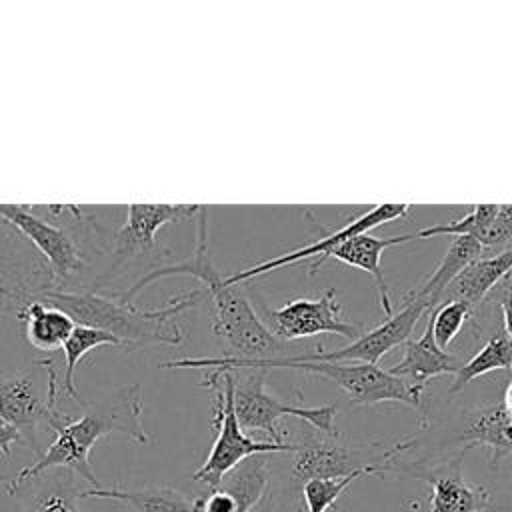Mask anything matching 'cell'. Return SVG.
Returning a JSON list of instances; mask_svg holds the SVG:
<instances>
[{
    "mask_svg": "<svg viewBox=\"0 0 512 512\" xmlns=\"http://www.w3.org/2000/svg\"><path fill=\"white\" fill-rule=\"evenodd\" d=\"M512 240V204H498V212L490 224V228L480 238V246L484 252H500Z\"/></svg>",
    "mask_w": 512,
    "mask_h": 512,
    "instance_id": "29",
    "label": "cell"
},
{
    "mask_svg": "<svg viewBox=\"0 0 512 512\" xmlns=\"http://www.w3.org/2000/svg\"><path fill=\"white\" fill-rule=\"evenodd\" d=\"M370 456L372 454L368 450L336 444L334 438H308L304 444L296 446L290 484L296 490L310 480L344 478L356 470H364L370 466H382L384 470H390L392 462H372Z\"/></svg>",
    "mask_w": 512,
    "mask_h": 512,
    "instance_id": "13",
    "label": "cell"
},
{
    "mask_svg": "<svg viewBox=\"0 0 512 512\" xmlns=\"http://www.w3.org/2000/svg\"><path fill=\"white\" fill-rule=\"evenodd\" d=\"M12 444H24L22 434L12 424L0 418V454H4L6 460H10L12 456V450H10Z\"/></svg>",
    "mask_w": 512,
    "mask_h": 512,
    "instance_id": "30",
    "label": "cell"
},
{
    "mask_svg": "<svg viewBox=\"0 0 512 512\" xmlns=\"http://www.w3.org/2000/svg\"><path fill=\"white\" fill-rule=\"evenodd\" d=\"M234 376V410L244 432H264L274 444H288L278 430V420L294 416L328 438H338L336 406H292L266 390V372L260 368L230 370Z\"/></svg>",
    "mask_w": 512,
    "mask_h": 512,
    "instance_id": "7",
    "label": "cell"
},
{
    "mask_svg": "<svg viewBox=\"0 0 512 512\" xmlns=\"http://www.w3.org/2000/svg\"><path fill=\"white\" fill-rule=\"evenodd\" d=\"M200 386L208 388L214 394L212 426L216 428V438L208 452V458L192 474V480L202 482L210 490H214L220 480L248 456L296 452V444H274L270 440H256L242 430L234 410V376L230 370H210L202 378Z\"/></svg>",
    "mask_w": 512,
    "mask_h": 512,
    "instance_id": "6",
    "label": "cell"
},
{
    "mask_svg": "<svg viewBox=\"0 0 512 512\" xmlns=\"http://www.w3.org/2000/svg\"><path fill=\"white\" fill-rule=\"evenodd\" d=\"M416 234L410 232V234H400V236H386V238H378V236H372L368 232L364 234H358L342 244H338L330 254L328 258H334L342 264H348V266H354V268H360L364 272H368L376 284V294H378V304L382 308V312L388 316H392V300H390V286L386 282V276L382 272V254L384 250L392 248V246H398V244H404V242H410L414 240Z\"/></svg>",
    "mask_w": 512,
    "mask_h": 512,
    "instance_id": "15",
    "label": "cell"
},
{
    "mask_svg": "<svg viewBox=\"0 0 512 512\" xmlns=\"http://www.w3.org/2000/svg\"><path fill=\"white\" fill-rule=\"evenodd\" d=\"M474 314V308L460 300H446L440 302L430 314L428 320L432 324V336L438 348L446 350L454 338L460 334L464 322Z\"/></svg>",
    "mask_w": 512,
    "mask_h": 512,
    "instance_id": "28",
    "label": "cell"
},
{
    "mask_svg": "<svg viewBox=\"0 0 512 512\" xmlns=\"http://www.w3.org/2000/svg\"><path fill=\"white\" fill-rule=\"evenodd\" d=\"M38 370H0V418L12 424L32 448L42 456L38 444V426L46 424L54 430L70 416L58 408L62 386L52 358L36 362Z\"/></svg>",
    "mask_w": 512,
    "mask_h": 512,
    "instance_id": "5",
    "label": "cell"
},
{
    "mask_svg": "<svg viewBox=\"0 0 512 512\" xmlns=\"http://www.w3.org/2000/svg\"><path fill=\"white\" fill-rule=\"evenodd\" d=\"M204 298V290L172 296L156 308H136L124 302L114 292L112 296L94 290H46L38 296L48 304L58 306L80 326H90L112 334L120 348L134 350L148 344L178 346L186 338V330L178 322L180 314L194 308Z\"/></svg>",
    "mask_w": 512,
    "mask_h": 512,
    "instance_id": "3",
    "label": "cell"
},
{
    "mask_svg": "<svg viewBox=\"0 0 512 512\" xmlns=\"http://www.w3.org/2000/svg\"><path fill=\"white\" fill-rule=\"evenodd\" d=\"M198 210L200 204H130L126 220L114 230V258L104 282H108L112 272H118L130 258L152 252L156 248V232L162 226L194 218Z\"/></svg>",
    "mask_w": 512,
    "mask_h": 512,
    "instance_id": "11",
    "label": "cell"
},
{
    "mask_svg": "<svg viewBox=\"0 0 512 512\" xmlns=\"http://www.w3.org/2000/svg\"><path fill=\"white\" fill-rule=\"evenodd\" d=\"M16 318L24 324L26 342L46 354L62 350L64 342L76 328V322L70 318V314L38 298L26 302Z\"/></svg>",
    "mask_w": 512,
    "mask_h": 512,
    "instance_id": "19",
    "label": "cell"
},
{
    "mask_svg": "<svg viewBox=\"0 0 512 512\" xmlns=\"http://www.w3.org/2000/svg\"><path fill=\"white\" fill-rule=\"evenodd\" d=\"M168 276H192L204 288L208 296L212 332L226 344V356L238 358H276L292 356V346L282 342L264 324L248 296L240 290V284H226V276L214 266L208 246V206H200L196 222L194 252L184 262L152 268L130 290L116 292L120 300L132 302V298L148 284Z\"/></svg>",
    "mask_w": 512,
    "mask_h": 512,
    "instance_id": "1",
    "label": "cell"
},
{
    "mask_svg": "<svg viewBox=\"0 0 512 512\" xmlns=\"http://www.w3.org/2000/svg\"><path fill=\"white\" fill-rule=\"evenodd\" d=\"M162 368H212V370H240V368H286L312 372L330 378L354 406H370L380 402H398L410 408L422 406L424 392L412 388L402 378L378 364L364 362H292L284 356L276 358H238V356H214V358H178L166 360Z\"/></svg>",
    "mask_w": 512,
    "mask_h": 512,
    "instance_id": "4",
    "label": "cell"
},
{
    "mask_svg": "<svg viewBox=\"0 0 512 512\" xmlns=\"http://www.w3.org/2000/svg\"><path fill=\"white\" fill-rule=\"evenodd\" d=\"M74 476L70 470L46 476L42 486L24 504V512H82L78 504L82 490Z\"/></svg>",
    "mask_w": 512,
    "mask_h": 512,
    "instance_id": "25",
    "label": "cell"
},
{
    "mask_svg": "<svg viewBox=\"0 0 512 512\" xmlns=\"http://www.w3.org/2000/svg\"><path fill=\"white\" fill-rule=\"evenodd\" d=\"M512 270V246L490 256H480L466 266L446 288L440 302L460 300L476 310V306L492 292L500 280L510 276Z\"/></svg>",
    "mask_w": 512,
    "mask_h": 512,
    "instance_id": "17",
    "label": "cell"
},
{
    "mask_svg": "<svg viewBox=\"0 0 512 512\" xmlns=\"http://www.w3.org/2000/svg\"><path fill=\"white\" fill-rule=\"evenodd\" d=\"M402 350V360L392 366L390 372L420 392H424L430 378L442 374H456L462 366L456 356H450L446 350L438 348L432 336V324L428 316L420 338L404 342Z\"/></svg>",
    "mask_w": 512,
    "mask_h": 512,
    "instance_id": "16",
    "label": "cell"
},
{
    "mask_svg": "<svg viewBox=\"0 0 512 512\" xmlns=\"http://www.w3.org/2000/svg\"><path fill=\"white\" fill-rule=\"evenodd\" d=\"M494 370H510L512 372V340L504 332L492 334L484 342V346L468 362H464L458 368V372L454 374L450 392H460L474 378L484 376Z\"/></svg>",
    "mask_w": 512,
    "mask_h": 512,
    "instance_id": "23",
    "label": "cell"
},
{
    "mask_svg": "<svg viewBox=\"0 0 512 512\" xmlns=\"http://www.w3.org/2000/svg\"><path fill=\"white\" fill-rule=\"evenodd\" d=\"M80 498H106L124 504L130 512H200L196 500L172 486H144L136 490L98 486L82 490Z\"/></svg>",
    "mask_w": 512,
    "mask_h": 512,
    "instance_id": "20",
    "label": "cell"
},
{
    "mask_svg": "<svg viewBox=\"0 0 512 512\" xmlns=\"http://www.w3.org/2000/svg\"><path fill=\"white\" fill-rule=\"evenodd\" d=\"M0 216L14 224L46 260L52 290H64L66 282L84 272L88 254L64 226L42 218L26 204H0Z\"/></svg>",
    "mask_w": 512,
    "mask_h": 512,
    "instance_id": "8",
    "label": "cell"
},
{
    "mask_svg": "<svg viewBox=\"0 0 512 512\" xmlns=\"http://www.w3.org/2000/svg\"><path fill=\"white\" fill-rule=\"evenodd\" d=\"M410 204H392V202H386V204H378V206H372L368 212H364L362 216L350 220L348 224H344L342 228L334 230L332 234L316 240V242H310L306 246H300L292 252H286L282 256H276V258H270V260H264V262H258L250 268H244V270H238L234 274H226V284H242V282H248L252 278H258V276H264L276 268H282V266H290V264H296V262H310L308 264V272L310 274H316V270L328 260V254L342 242L358 236V234H364V232H370L372 228H378L386 222H392V220H398L402 216H406L410 212Z\"/></svg>",
    "mask_w": 512,
    "mask_h": 512,
    "instance_id": "10",
    "label": "cell"
},
{
    "mask_svg": "<svg viewBox=\"0 0 512 512\" xmlns=\"http://www.w3.org/2000/svg\"><path fill=\"white\" fill-rule=\"evenodd\" d=\"M0 286L26 300H34L42 292L52 290L46 260L4 216H0Z\"/></svg>",
    "mask_w": 512,
    "mask_h": 512,
    "instance_id": "12",
    "label": "cell"
},
{
    "mask_svg": "<svg viewBox=\"0 0 512 512\" xmlns=\"http://www.w3.org/2000/svg\"><path fill=\"white\" fill-rule=\"evenodd\" d=\"M386 472L382 466H370L364 470H356L344 478H318L306 482L300 490L304 496V504L308 512H328L334 508L336 500L348 490V486L368 474H380Z\"/></svg>",
    "mask_w": 512,
    "mask_h": 512,
    "instance_id": "26",
    "label": "cell"
},
{
    "mask_svg": "<svg viewBox=\"0 0 512 512\" xmlns=\"http://www.w3.org/2000/svg\"><path fill=\"white\" fill-rule=\"evenodd\" d=\"M480 256H484V250L476 238L454 236L440 264L430 272V276L420 286L412 288L408 294L420 298L426 304L428 312H432L440 304L442 294L446 292L450 282Z\"/></svg>",
    "mask_w": 512,
    "mask_h": 512,
    "instance_id": "21",
    "label": "cell"
},
{
    "mask_svg": "<svg viewBox=\"0 0 512 512\" xmlns=\"http://www.w3.org/2000/svg\"><path fill=\"white\" fill-rule=\"evenodd\" d=\"M26 302H30V300H26L24 296H20V294H16V292H12V290L0 286V314H10V312H12V314H18L20 308H22Z\"/></svg>",
    "mask_w": 512,
    "mask_h": 512,
    "instance_id": "32",
    "label": "cell"
},
{
    "mask_svg": "<svg viewBox=\"0 0 512 512\" xmlns=\"http://www.w3.org/2000/svg\"><path fill=\"white\" fill-rule=\"evenodd\" d=\"M276 510V504H274V492L268 490L264 494V498L250 510V512H274Z\"/></svg>",
    "mask_w": 512,
    "mask_h": 512,
    "instance_id": "33",
    "label": "cell"
},
{
    "mask_svg": "<svg viewBox=\"0 0 512 512\" xmlns=\"http://www.w3.org/2000/svg\"><path fill=\"white\" fill-rule=\"evenodd\" d=\"M460 440L464 442V448L488 446L492 452L490 464L492 468H498V464L512 454V418L500 402L472 410L464 418Z\"/></svg>",
    "mask_w": 512,
    "mask_h": 512,
    "instance_id": "18",
    "label": "cell"
},
{
    "mask_svg": "<svg viewBox=\"0 0 512 512\" xmlns=\"http://www.w3.org/2000/svg\"><path fill=\"white\" fill-rule=\"evenodd\" d=\"M80 418H68L54 428V440L32 464L6 480V492L14 496L24 484L52 468H64L86 480L92 488L102 486L90 466V450L94 444L110 434H124L136 444H148L150 436L142 424V394L138 384H128L116 392L88 402Z\"/></svg>",
    "mask_w": 512,
    "mask_h": 512,
    "instance_id": "2",
    "label": "cell"
},
{
    "mask_svg": "<svg viewBox=\"0 0 512 512\" xmlns=\"http://www.w3.org/2000/svg\"><path fill=\"white\" fill-rule=\"evenodd\" d=\"M0 482H6V478H0Z\"/></svg>",
    "mask_w": 512,
    "mask_h": 512,
    "instance_id": "35",
    "label": "cell"
},
{
    "mask_svg": "<svg viewBox=\"0 0 512 512\" xmlns=\"http://www.w3.org/2000/svg\"><path fill=\"white\" fill-rule=\"evenodd\" d=\"M502 408L506 410V414L512 418V378H510V382H508V386H506V390H504V398H502Z\"/></svg>",
    "mask_w": 512,
    "mask_h": 512,
    "instance_id": "34",
    "label": "cell"
},
{
    "mask_svg": "<svg viewBox=\"0 0 512 512\" xmlns=\"http://www.w3.org/2000/svg\"><path fill=\"white\" fill-rule=\"evenodd\" d=\"M100 346H118L120 342L98 328H90V326H80L76 324V328L72 330V334L68 336V340L62 346V354H64V376H62V394L76 400V402H84V398H80L76 384H74V372L78 362L92 350V348H100Z\"/></svg>",
    "mask_w": 512,
    "mask_h": 512,
    "instance_id": "24",
    "label": "cell"
},
{
    "mask_svg": "<svg viewBox=\"0 0 512 512\" xmlns=\"http://www.w3.org/2000/svg\"><path fill=\"white\" fill-rule=\"evenodd\" d=\"M260 318L282 342L308 338L316 334H336L354 342L360 338L362 326L344 318L342 306L336 300V290L328 288L320 298L290 300L280 308L262 304Z\"/></svg>",
    "mask_w": 512,
    "mask_h": 512,
    "instance_id": "9",
    "label": "cell"
},
{
    "mask_svg": "<svg viewBox=\"0 0 512 512\" xmlns=\"http://www.w3.org/2000/svg\"><path fill=\"white\" fill-rule=\"evenodd\" d=\"M268 456L254 454L244 458L216 486L232 496L238 512H250L268 492Z\"/></svg>",
    "mask_w": 512,
    "mask_h": 512,
    "instance_id": "22",
    "label": "cell"
},
{
    "mask_svg": "<svg viewBox=\"0 0 512 512\" xmlns=\"http://www.w3.org/2000/svg\"><path fill=\"white\" fill-rule=\"evenodd\" d=\"M498 212V204H474L472 210L462 216L460 220H450L446 224H434L426 226L416 234V238H432L438 234H448V236H472L480 242L484 232L490 228L494 216Z\"/></svg>",
    "mask_w": 512,
    "mask_h": 512,
    "instance_id": "27",
    "label": "cell"
},
{
    "mask_svg": "<svg viewBox=\"0 0 512 512\" xmlns=\"http://www.w3.org/2000/svg\"><path fill=\"white\" fill-rule=\"evenodd\" d=\"M500 308H502L504 334L512 340V276H506V286H502Z\"/></svg>",
    "mask_w": 512,
    "mask_h": 512,
    "instance_id": "31",
    "label": "cell"
},
{
    "mask_svg": "<svg viewBox=\"0 0 512 512\" xmlns=\"http://www.w3.org/2000/svg\"><path fill=\"white\" fill-rule=\"evenodd\" d=\"M468 448H462L460 454L440 466L410 464L402 470L430 484V512H486L490 506V496L484 488L466 482L462 474V460Z\"/></svg>",
    "mask_w": 512,
    "mask_h": 512,
    "instance_id": "14",
    "label": "cell"
}]
</instances>
